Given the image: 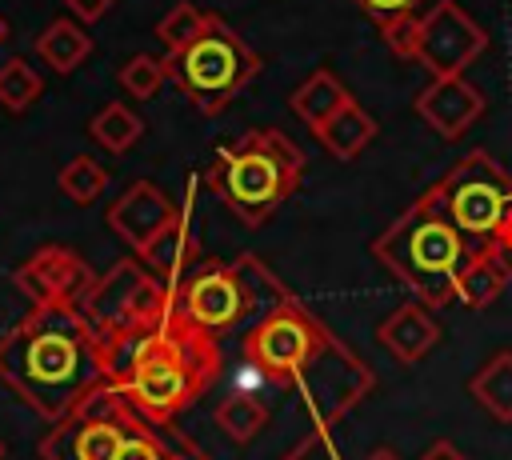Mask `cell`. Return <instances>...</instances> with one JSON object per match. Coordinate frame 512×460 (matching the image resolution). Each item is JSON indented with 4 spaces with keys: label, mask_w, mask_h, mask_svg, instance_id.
I'll return each instance as SVG.
<instances>
[{
    "label": "cell",
    "mask_w": 512,
    "mask_h": 460,
    "mask_svg": "<svg viewBox=\"0 0 512 460\" xmlns=\"http://www.w3.org/2000/svg\"><path fill=\"white\" fill-rule=\"evenodd\" d=\"M172 460H196V452L184 444V452H176V448H172Z\"/></svg>",
    "instance_id": "35"
},
{
    "label": "cell",
    "mask_w": 512,
    "mask_h": 460,
    "mask_svg": "<svg viewBox=\"0 0 512 460\" xmlns=\"http://www.w3.org/2000/svg\"><path fill=\"white\" fill-rule=\"evenodd\" d=\"M60 192L72 200V204H92L104 188H108V168L92 156H72L64 168H60Z\"/></svg>",
    "instance_id": "25"
},
{
    "label": "cell",
    "mask_w": 512,
    "mask_h": 460,
    "mask_svg": "<svg viewBox=\"0 0 512 460\" xmlns=\"http://www.w3.org/2000/svg\"><path fill=\"white\" fill-rule=\"evenodd\" d=\"M244 360L276 380H288L320 436L372 388V372L344 352L292 292L248 324Z\"/></svg>",
    "instance_id": "1"
},
{
    "label": "cell",
    "mask_w": 512,
    "mask_h": 460,
    "mask_svg": "<svg viewBox=\"0 0 512 460\" xmlns=\"http://www.w3.org/2000/svg\"><path fill=\"white\" fill-rule=\"evenodd\" d=\"M36 56H40L52 72L68 76V72H76V68L92 56V36L84 32L80 20L60 16V20H52V24L36 36Z\"/></svg>",
    "instance_id": "19"
},
{
    "label": "cell",
    "mask_w": 512,
    "mask_h": 460,
    "mask_svg": "<svg viewBox=\"0 0 512 460\" xmlns=\"http://www.w3.org/2000/svg\"><path fill=\"white\" fill-rule=\"evenodd\" d=\"M316 136H320V144L336 156V160H352V156H360L368 144H372V136H376V120L348 96L320 128H316Z\"/></svg>",
    "instance_id": "18"
},
{
    "label": "cell",
    "mask_w": 512,
    "mask_h": 460,
    "mask_svg": "<svg viewBox=\"0 0 512 460\" xmlns=\"http://www.w3.org/2000/svg\"><path fill=\"white\" fill-rule=\"evenodd\" d=\"M484 48H488V32L456 0H436L428 12H420L416 60L432 76H460Z\"/></svg>",
    "instance_id": "10"
},
{
    "label": "cell",
    "mask_w": 512,
    "mask_h": 460,
    "mask_svg": "<svg viewBox=\"0 0 512 460\" xmlns=\"http://www.w3.org/2000/svg\"><path fill=\"white\" fill-rule=\"evenodd\" d=\"M472 400L500 424H512V352L488 356V364L468 380Z\"/></svg>",
    "instance_id": "21"
},
{
    "label": "cell",
    "mask_w": 512,
    "mask_h": 460,
    "mask_svg": "<svg viewBox=\"0 0 512 460\" xmlns=\"http://www.w3.org/2000/svg\"><path fill=\"white\" fill-rule=\"evenodd\" d=\"M168 64V80L180 84V92L204 112V116H216L224 112L236 92H244L256 72H260V56L248 48V40L224 24V16H208L204 32L176 56L164 60Z\"/></svg>",
    "instance_id": "7"
},
{
    "label": "cell",
    "mask_w": 512,
    "mask_h": 460,
    "mask_svg": "<svg viewBox=\"0 0 512 460\" xmlns=\"http://www.w3.org/2000/svg\"><path fill=\"white\" fill-rule=\"evenodd\" d=\"M208 16H212V12H204L200 4L180 0V4H172V8L160 16V24H156V40L168 48V56H176V52H184V48L204 32Z\"/></svg>",
    "instance_id": "24"
},
{
    "label": "cell",
    "mask_w": 512,
    "mask_h": 460,
    "mask_svg": "<svg viewBox=\"0 0 512 460\" xmlns=\"http://www.w3.org/2000/svg\"><path fill=\"white\" fill-rule=\"evenodd\" d=\"M256 388H260V368L244 360V368L236 372L232 388L220 396V404H216V412H212L216 428H220L232 444H240V448L252 444V440L272 424V408H268V400H264Z\"/></svg>",
    "instance_id": "15"
},
{
    "label": "cell",
    "mask_w": 512,
    "mask_h": 460,
    "mask_svg": "<svg viewBox=\"0 0 512 460\" xmlns=\"http://www.w3.org/2000/svg\"><path fill=\"white\" fill-rule=\"evenodd\" d=\"M116 460H172V448H168V444L160 440V432L140 416V420L128 428V436H124Z\"/></svg>",
    "instance_id": "28"
},
{
    "label": "cell",
    "mask_w": 512,
    "mask_h": 460,
    "mask_svg": "<svg viewBox=\"0 0 512 460\" xmlns=\"http://www.w3.org/2000/svg\"><path fill=\"white\" fill-rule=\"evenodd\" d=\"M164 80H168V64L156 60V56H148V52L132 56V60L120 68V88H124L132 100H152V96L164 88Z\"/></svg>",
    "instance_id": "27"
},
{
    "label": "cell",
    "mask_w": 512,
    "mask_h": 460,
    "mask_svg": "<svg viewBox=\"0 0 512 460\" xmlns=\"http://www.w3.org/2000/svg\"><path fill=\"white\" fill-rule=\"evenodd\" d=\"M436 192L468 244H512V176L488 152H468Z\"/></svg>",
    "instance_id": "9"
},
{
    "label": "cell",
    "mask_w": 512,
    "mask_h": 460,
    "mask_svg": "<svg viewBox=\"0 0 512 460\" xmlns=\"http://www.w3.org/2000/svg\"><path fill=\"white\" fill-rule=\"evenodd\" d=\"M12 284L32 300V304H72L80 308L84 296L96 284V272L88 260L64 244H44L36 248L12 276Z\"/></svg>",
    "instance_id": "11"
},
{
    "label": "cell",
    "mask_w": 512,
    "mask_h": 460,
    "mask_svg": "<svg viewBox=\"0 0 512 460\" xmlns=\"http://www.w3.org/2000/svg\"><path fill=\"white\" fill-rule=\"evenodd\" d=\"M172 292L176 288L152 276L140 260H116L104 276H96L92 292L80 304V316L104 344V360L112 348L164 324L172 316Z\"/></svg>",
    "instance_id": "8"
},
{
    "label": "cell",
    "mask_w": 512,
    "mask_h": 460,
    "mask_svg": "<svg viewBox=\"0 0 512 460\" xmlns=\"http://www.w3.org/2000/svg\"><path fill=\"white\" fill-rule=\"evenodd\" d=\"M376 340H380V348L392 352L396 364H416V360H424V356L436 348L440 324L428 316V304L408 300V304H400V308L376 328Z\"/></svg>",
    "instance_id": "16"
},
{
    "label": "cell",
    "mask_w": 512,
    "mask_h": 460,
    "mask_svg": "<svg viewBox=\"0 0 512 460\" xmlns=\"http://www.w3.org/2000/svg\"><path fill=\"white\" fill-rule=\"evenodd\" d=\"M88 136L104 148V152H112V156H120V152H128L140 136H144V120L128 108V104H104L92 120H88Z\"/></svg>",
    "instance_id": "23"
},
{
    "label": "cell",
    "mask_w": 512,
    "mask_h": 460,
    "mask_svg": "<svg viewBox=\"0 0 512 460\" xmlns=\"http://www.w3.org/2000/svg\"><path fill=\"white\" fill-rule=\"evenodd\" d=\"M0 380L48 424L108 380L104 344L72 304H32L0 336Z\"/></svg>",
    "instance_id": "2"
},
{
    "label": "cell",
    "mask_w": 512,
    "mask_h": 460,
    "mask_svg": "<svg viewBox=\"0 0 512 460\" xmlns=\"http://www.w3.org/2000/svg\"><path fill=\"white\" fill-rule=\"evenodd\" d=\"M508 280H512V276H508V268L500 264L496 248L484 244V248H476V252L468 256V264L460 268V276H456V300L468 304V308H488V304L504 292Z\"/></svg>",
    "instance_id": "20"
},
{
    "label": "cell",
    "mask_w": 512,
    "mask_h": 460,
    "mask_svg": "<svg viewBox=\"0 0 512 460\" xmlns=\"http://www.w3.org/2000/svg\"><path fill=\"white\" fill-rule=\"evenodd\" d=\"M472 252L476 244L456 232L436 188H428L384 236L372 240V256L392 276H400L428 308H444L448 300H456V276Z\"/></svg>",
    "instance_id": "4"
},
{
    "label": "cell",
    "mask_w": 512,
    "mask_h": 460,
    "mask_svg": "<svg viewBox=\"0 0 512 460\" xmlns=\"http://www.w3.org/2000/svg\"><path fill=\"white\" fill-rule=\"evenodd\" d=\"M0 40H4V20H0Z\"/></svg>",
    "instance_id": "37"
},
{
    "label": "cell",
    "mask_w": 512,
    "mask_h": 460,
    "mask_svg": "<svg viewBox=\"0 0 512 460\" xmlns=\"http://www.w3.org/2000/svg\"><path fill=\"white\" fill-rule=\"evenodd\" d=\"M364 460H400V456H396L392 448H376V452H368Z\"/></svg>",
    "instance_id": "34"
},
{
    "label": "cell",
    "mask_w": 512,
    "mask_h": 460,
    "mask_svg": "<svg viewBox=\"0 0 512 460\" xmlns=\"http://www.w3.org/2000/svg\"><path fill=\"white\" fill-rule=\"evenodd\" d=\"M112 4H116V0H64V8H68L80 24H96V20H104V16L112 12Z\"/></svg>",
    "instance_id": "31"
},
{
    "label": "cell",
    "mask_w": 512,
    "mask_h": 460,
    "mask_svg": "<svg viewBox=\"0 0 512 460\" xmlns=\"http://www.w3.org/2000/svg\"><path fill=\"white\" fill-rule=\"evenodd\" d=\"M416 112L436 136L456 140L484 116V92L464 76H432L428 88L416 92Z\"/></svg>",
    "instance_id": "14"
},
{
    "label": "cell",
    "mask_w": 512,
    "mask_h": 460,
    "mask_svg": "<svg viewBox=\"0 0 512 460\" xmlns=\"http://www.w3.org/2000/svg\"><path fill=\"white\" fill-rule=\"evenodd\" d=\"M220 372L224 356L216 336L180 320L176 308L164 324L108 352V380L152 428H164L192 408Z\"/></svg>",
    "instance_id": "3"
},
{
    "label": "cell",
    "mask_w": 512,
    "mask_h": 460,
    "mask_svg": "<svg viewBox=\"0 0 512 460\" xmlns=\"http://www.w3.org/2000/svg\"><path fill=\"white\" fill-rule=\"evenodd\" d=\"M344 100H348V88H344L328 68H316V72L292 92V112H296L308 128H320Z\"/></svg>",
    "instance_id": "22"
},
{
    "label": "cell",
    "mask_w": 512,
    "mask_h": 460,
    "mask_svg": "<svg viewBox=\"0 0 512 460\" xmlns=\"http://www.w3.org/2000/svg\"><path fill=\"white\" fill-rule=\"evenodd\" d=\"M40 88H44V80H40V72H36L28 60L8 56V60L0 64V104H4L8 112H24V108L40 96Z\"/></svg>",
    "instance_id": "26"
},
{
    "label": "cell",
    "mask_w": 512,
    "mask_h": 460,
    "mask_svg": "<svg viewBox=\"0 0 512 460\" xmlns=\"http://www.w3.org/2000/svg\"><path fill=\"white\" fill-rule=\"evenodd\" d=\"M280 296H284V288L276 284V276L256 256H240L236 264H220V260L196 264L176 284L172 308L180 320H188L192 328L220 340L236 324L256 320Z\"/></svg>",
    "instance_id": "6"
},
{
    "label": "cell",
    "mask_w": 512,
    "mask_h": 460,
    "mask_svg": "<svg viewBox=\"0 0 512 460\" xmlns=\"http://www.w3.org/2000/svg\"><path fill=\"white\" fill-rule=\"evenodd\" d=\"M196 236H192V228H188V212L172 224V228H164L136 260L152 272V276H160L168 288H176L192 268H196Z\"/></svg>",
    "instance_id": "17"
},
{
    "label": "cell",
    "mask_w": 512,
    "mask_h": 460,
    "mask_svg": "<svg viewBox=\"0 0 512 460\" xmlns=\"http://www.w3.org/2000/svg\"><path fill=\"white\" fill-rule=\"evenodd\" d=\"M496 248V256H500V264L508 268V276H512V244H492Z\"/></svg>",
    "instance_id": "33"
},
{
    "label": "cell",
    "mask_w": 512,
    "mask_h": 460,
    "mask_svg": "<svg viewBox=\"0 0 512 460\" xmlns=\"http://www.w3.org/2000/svg\"><path fill=\"white\" fill-rule=\"evenodd\" d=\"M184 216V208L164 192V188H156L152 180H136V184H128L116 200H112V208H108V228L140 256L164 228H172L176 220Z\"/></svg>",
    "instance_id": "12"
},
{
    "label": "cell",
    "mask_w": 512,
    "mask_h": 460,
    "mask_svg": "<svg viewBox=\"0 0 512 460\" xmlns=\"http://www.w3.org/2000/svg\"><path fill=\"white\" fill-rule=\"evenodd\" d=\"M304 176V152L280 128H252L236 144L216 148L208 188L244 220L264 224Z\"/></svg>",
    "instance_id": "5"
},
{
    "label": "cell",
    "mask_w": 512,
    "mask_h": 460,
    "mask_svg": "<svg viewBox=\"0 0 512 460\" xmlns=\"http://www.w3.org/2000/svg\"><path fill=\"white\" fill-rule=\"evenodd\" d=\"M140 416L132 420H96V416H64L56 420L44 440H40V460H116L128 428L136 424Z\"/></svg>",
    "instance_id": "13"
},
{
    "label": "cell",
    "mask_w": 512,
    "mask_h": 460,
    "mask_svg": "<svg viewBox=\"0 0 512 460\" xmlns=\"http://www.w3.org/2000/svg\"><path fill=\"white\" fill-rule=\"evenodd\" d=\"M364 16H372L380 28L384 24H392V20H400V16H416V8L424 4V0H352Z\"/></svg>",
    "instance_id": "30"
},
{
    "label": "cell",
    "mask_w": 512,
    "mask_h": 460,
    "mask_svg": "<svg viewBox=\"0 0 512 460\" xmlns=\"http://www.w3.org/2000/svg\"><path fill=\"white\" fill-rule=\"evenodd\" d=\"M416 460H468L452 440H436V444H428L424 448V456H416Z\"/></svg>",
    "instance_id": "32"
},
{
    "label": "cell",
    "mask_w": 512,
    "mask_h": 460,
    "mask_svg": "<svg viewBox=\"0 0 512 460\" xmlns=\"http://www.w3.org/2000/svg\"><path fill=\"white\" fill-rule=\"evenodd\" d=\"M0 460H4V440H0Z\"/></svg>",
    "instance_id": "36"
},
{
    "label": "cell",
    "mask_w": 512,
    "mask_h": 460,
    "mask_svg": "<svg viewBox=\"0 0 512 460\" xmlns=\"http://www.w3.org/2000/svg\"><path fill=\"white\" fill-rule=\"evenodd\" d=\"M380 36H384V44H388V52H392V56H400V60H416L420 16H400V20L384 24V28H380Z\"/></svg>",
    "instance_id": "29"
}]
</instances>
